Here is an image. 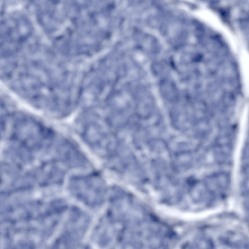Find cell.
Returning a JSON list of instances; mask_svg holds the SVG:
<instances>
[{
	"mask_svg": "<svg viewBox=\"0 0 249 249\" xmlns=\"http://www.w3.org/2000/svg\"><path fill=\"white\" fill-rule=\"evenodd\" d=\"M21 118L17 121L15 127L16 135L20 140L33 142H42L49 139V131L30 119Z\"/></svg>",
	"mask_w": 249,
	"mask_h": 249,
	"instance_id": "obj_1",
	"label": "cell"
},
{
	"mask_svg": "<svg viewBox=\"0 0 249 249\" xmlns=\"http://www.w3.org/2000/svg\"><path fill=\"white\" fill-rule=\"evenodd\" d=\"M98 180L93 174L73 177L71 179L70 189L80 198L93 200L99 189Z\"/></svg>",
	"mask_w": 249,
	"mask_h": 249,
	"instance_id": "obj_2",
	"label": "cell"
},
{
	"mask_svg": "<svg viewBox=\"0 0 249 249\" xmlns=\"http://www.w3.org/2000/svg\"><path fill=\"white\" fill-rule=\"evenodd\" d=\"M241 72L245 94H249V60L247 57L241 58L240 60Z\"/></svg>",
	"mask_w": 249,
	"mask_h": 249,
	"instance_id": "obj_3",
	"label": "cell"
},
{
	"mask_svg": "<svg viewBox=\"0 0 249 249\" xmlns=\"http://www.w3.org/2000/svg\"><path fill=\"white\" fill-rule=\"evenodd\" d=\"M160 89L161 93L167 97L172 98L177 95V91L175 85L169 81H163L161 83Z\"/></svg>",
	"mask_w": 249,
	"mask_h": 249,
	"instance_id": "obj_4",
	"label": "cell"
}]
</instances>
